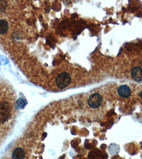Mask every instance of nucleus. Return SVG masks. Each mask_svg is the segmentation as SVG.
<instances>
[{
    "label": "nucleus",
    "mask_w": 142,
    "mask_h": 159,
    "mask_svg": "<svg viewBox=\"0 0 142 159\" xmlns=\"http://www.w3.org/2000/svg\"><path fill=\"white\" fill-rule=\"evenodd\" d=\"M11 117V106L9 102H0V124H4Z\"/></svg>",
    "instance_id": "nucleus-1"
},
{
    "label": "nucleus",
    "mask_w": 142,
    "mask_h": 159,
    "mask_svg": "<svg viewBox=\"0 0 142 159\" xmlns=\"http://www.w3.org/2000/svg\"><path fill=\"white\" fill-rule=\"evenodd\" d=\"M71 81V77L70 74L66 72H63L58 74L56 79L57 86L60 89H64L69 86Z\"/></svg>",
    "instance_id": "nucleus-2"
},
{
    "label": "nucleus",
    "mask_w": 142,
    "mask_h": 159,
    "mask_svg": "<svg viewBox=\"0 0 142 159\" xmlns=\"http://www.w3.org/2000/svg\"><path fill=\"white\" fill-rule=\"evenodd\" d=\"M102 98L99 93H94L90 96L87 101L89 106L92 109H96L102 105Z\"/></svg>",
    "instance_id": "nucleus-3"
},
{
    "label": "nucleus",
    "mask_w": 142,
    "mask_h": 159,
    "mask_svg": "<svg viewBox=\"0 0 142 159\" xmlns=\"http://www.w3.org/2000/svg\"><path fill=\"white\" fill-rule=\"evenodd\" d=\"M131 75L136 81H142V69L139 66L134 67L131 71Z\"/></svg>",
    "instance_id": "nucleus-4"
},
{
    "label": "nucleus",
    "mask_w": 142,
    "mask_h": 159,
    "mask_svg": "<svg viewBox=\"0 0 142 159\" xmlns=\"http://www.w3.org/2000/svg\"><path fill=\"white\" fill-rule=\"evenodd\" d=\"M131 89L127 86L122 85L119 87L118 93L122 98H128L131 96Z\"/></svg>",
    "instance_id": "nucleus-5"
},
{
    "label": "nucleus",
    "mask_w": 142,
    "mask_h": 159,
    "mask_svg": "<svg viewBox=\"0 0 142 159\" xmlns=\"http://www.w3.org/2000/svg\"><path fill=\"white\" fill-rule=\"evenodd\" d=\"M24 157L25 152L22 148L18 147L13 151L12 159H24Z\"/></svg>",
    "instance_id": "nucleus-6"
},
{
    "label": "nucleus",
    "mask_w": 142,
    "mask_h": 159,
    "mask_svg": "<svg viewBox=\"0 0 142 159\" xmlns=\"http://www.w3.org/2000/svg\"><path fill=\"white\" fill-rule=\"evenodd\" d=\"M9 30V24L6 20L0 19V35H5Z\"/></svg>",
    "instance_id": "nucleus-7"
},
{
    "label": "nucleus",
    "mask_w": 142,
    "mask_h": 159,
    "mask_svg": "<svg viewBox=\"0 0 142 159\" xmlns=\"http://www.w3.org/2000/svg\"><path fill=\"white\" fill-rule=\"evenodd\" d=\"M139 96H140V98L142 99V91L140 92V94H139Z\"/></svg>",
    "instance_id": "nucleus-8"
}]
</instances>
